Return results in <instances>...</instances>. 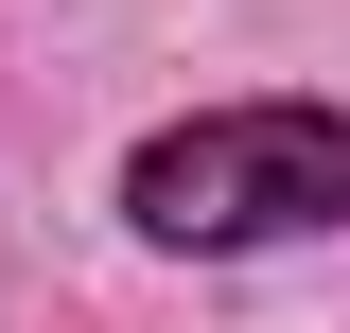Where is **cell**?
<instances>
[{"label":"cell","mask_w":350,"mask_h":333,"mask_svg":"<svg viewBox=\"0 0 350 333\" xmlns=\"http://www.w3.org/2000/svg\"><path fill=\"white\" fill-rule=\"evenodd\" d=\"M140 246H298L350 228V123L333 106H211V123H158L123 158Z\"/></svg>","instance_id":"1"}]
</instances>
